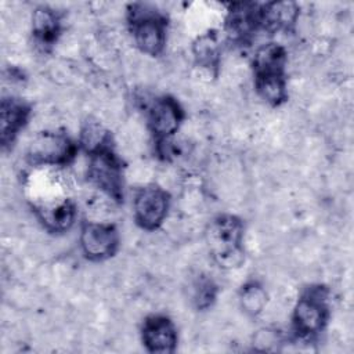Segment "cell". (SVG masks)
I'll return each instance as SVG.
<instances>
[{"instance_id":"7","label":"cell","mask_w":354,"mask_h":354,"mask_svg":"<svg viewBox=\"0 0 354 354\" xmlns=\"http://www.w3.org/2000/svg\"><path fill=\"white\" fill-rule=\"evenodd\" d=\"M184 120V111L171 95H160L147 108V124L156 142L170 140Z\"/></svg>"},{"instance_id":"9","label":"cell","mask_w":354,"mask_h":354,"mask_svg":"<svg viewBox=\"0 0 354 354\" xmlns=\"http://www.w3.org/2000/svg\"><path fill=\"white\" fill-rule=\"evenodd\" d=\"M141 340L149 353H173L177 346L176 325L166 315H148L141 325Z\"/></svg>"},{"instance_id":"19","label":"cell","mask_w":354,"mask_h":354,"mask_svg":"<svg viewBox=\"0 0 354 354\" xmlns=\"http://www.w3.org/2000/svg\"><path fill=\"white\" fill-rule=\"evenodd\" d=\"M239 303L242 310L250 315H259L267 304V292L261 283L252 281L242 286L239 292Z\"/></svg>"},{"instance_id":"11","label":"cell","mask_w":354,"mask_h":354,"mask_svg":"<svg viewBox=\"0 0 354 354\" xmlns=\"http://www.w3.org/2000/svg\"><path fill=\"white\" fill-rule=\"evenodd\" d=\"M30 116V106L17 97H4L1 100V147H10L21 130L26 126Z\"/></svg>"},{"instance_id":"8","label":"cell","mask_w":354,"mask_h":354,"mask_svg":"<svg viewBox=\"0 0 354 354\" xmlns=\"http://www.w3.org/2000/svg\"><path fill=\"white\" fill-rule=\"evenodd\" d=\"M83 254L91 261H104L112 257L119 248L116 227L105 221H87L79 236Z\"/></svg>"},{"instance_id":"16","label":"cell","mask_w":354,"mask_h":354,"mask_svg":"<svg viewBox=\"0 0 354 354\" xmlns=\"http://www.w3.org/2000/svg\"><path fill=\"white\" fill-rule=\"evenodd\" d=\"M192 54L199 66L216 73L221 62V48L217 35L207 32L196 37L192 44Z\"/></svg>"},{"instance_id":"12","label":"cell","mask_w":354,"mask_h":354,"mask_svg":"<svg viewBox=\"0 0 354 354\" xmlns=\"http://www.w3.org/2000/svg\"><path fill=\"white\" fill-rule=\"evenodd\" d=\"M259 18L260 28L266 32H288L299 18V7L292 1L266 3L259 8Z\"/></svg>"},{"instance_id":"15","label":"cell","mask_w":354,"mask_h":354,"mask_svg":"<svg viewBox=\"0 0 354 354\" xmlns=\"http://www.w3.org/2000/svg\"><path fill=\"white\" fill-rule=\"evenodd\" d=\"M286 50L278 43H267L261 46L253 57V71L257 75L285 73Z\"/></svg>"},{"instance_id":"14","label":"cell","mask_w":354,"mask_h":354,"mask_svg":"<svg viewBox=\"0 0 354 354\" xmlns=\"http://www.w3.org/2000/svg\"><path fill=\"white\" fill-rule=\"evenodd\" d=\"M61 15L50 6H39L32 14V33L41 48L55 44L61 33Z\"/></svg>"},{"instance_id":"13","label":"cell","mask_w":354,"mask_h":354,"mask_svg":"<svg viewBox=\"0 0 354 354\" xmlns=\"http://www.w3.org/2000/svg\"><path fill=\"white\" fill-rule=\"evenodd\" d=\"M35 212L43 227L50 232L68 231L73 225L77 214L76 205L71 199L37 205L35 206Z\"/></svg>"},{"instance_id":"1","label":"cell","mask_w":354,"mask_h":354,"mask_svg":"<svg viewBox=\"0 0 354 354\" xmlns=\"http://www.w3.org/2000/svg\"><path fill=\"white\" fill-rule=\"evenodd\" d=\"M243 223L234 214L214 217L206 230V242L216 264L224 270H234L245 261Z\"/></svg>"},{"instance_id":"20","label":"cell","mask_w":354,"mask_h":354,"mask_svg":"<svg viewBox=\"0 0 354 354\" xmlns=\"http://www.w3.org/2000/svg\"><path fill=\"white\" fill-rule=\"evenodd\" d=\"M217 292H218L217 285L212 278H207V277L199 278L194 288L195 306L201 310L210 307L217 297Z\"/></svg>"},{"instance_id":"10","label":"cell","mask_w":354,"mask_h":354,"mask_svg":"<svg viewBox=\"0 0 354 354\" xmlns=\"http://www.w3.org/2000/svg\"><path fill=\"white\" fill-rule=\"evenodd\" d=\"M259 8L260 6L252 3H236L231 6L225 18V30L231 40L245 43L261 29Z\"/></svg>"},{"instance_id":"4","label":"cell","mask_w":354,"mask_h":354,"mask_svg":"<svg viewBox=\"0 0 354 354\" xmlns=\"http://www.w3.org/2000/svg\"><path fill=\"white\" fill-rule=\"evenodd\" d=\"M76 151V144L64 131H43L30 142L26 159L32 166H66Z\"/></svg>"},{"instance_id":"18","label":"cell","mask_w":354,"mask_h":354,"mask_svg":"<svg viewBox=\"0 0 354 354\" xmlns=\"http://www.w3.org/2000/svg\"><path fill=\"white\" fill-rule=\"evenodd\" d=\"M80 145L88 155H91L94 152L112 148V137L101 123L86 122L80 130Z\"/></svg>"},{"instance_id":"6","label":"cell","mask_w":354,"mask_h":354,"mask_svg":"<svg viewBox=\"0 0 354 354\" xmlns=\"http://www.w3.org/2000/svg\"><path fill=\"white\" fill-rule=\"evenodd\" d=\"M169 207V192L156 184H148L134 195V221L145 231H155L166 220Z\"/></svg>"},{"instance_id":"3","label":"cell","mask_w":354,"mask_h":354,"mask_svg":"<svg viewBox=\"0 0 354 354\" xmlns=\"http://www.w3.org/2000/svg\"><path fill=\"white\" fill-rule=\"evenodd\" d=\"M329 292L322 285H311L299 296L293 314L292 329L299 339H310L324 330L329 318Z\"/></svg>"},{"instance_id":"17","label":"cell","mask_w":354,"mask_h":354,"mask_svg":"<svg viewBox=\"0 0 354 354\" xmlns=\"http://www.w3.org/2000/svg\"><path fill=\"white\" fill-rule=\"evenodd\" d=\"M254 88L259 97L271 106H279L288 100L285 73L254 76Z\"/></svg>"},{"instance_id":"2","label":"cell","mask_w":354,"mask_h":354,"mask_svg":"<svg viewBox=\"0 0 354 354\" xmlns=\"http://www.w3.org/2000/svg\"><path fill=\"white\" fill-rule=\"evenodd\" d=\"M126 11L127 26L136 47L147 55L162 54L167 40L166 15L148 3L129 4Z\"/></svg>"},{"instance_id":"5","label":"cell","mask_w":354,"mask_h":354,"mask_svg":"<svg viewBox=\"0 0 354 354\" xmlns=\"http://www.w3.org/2000/svg\"><path fill=\"white\" fill-rule=\"evenodd\" d=\"M90 156L87 176L93 185L112 201L123 202V167L112 148L94 152Z\"/></svg>"}]
</instances>
